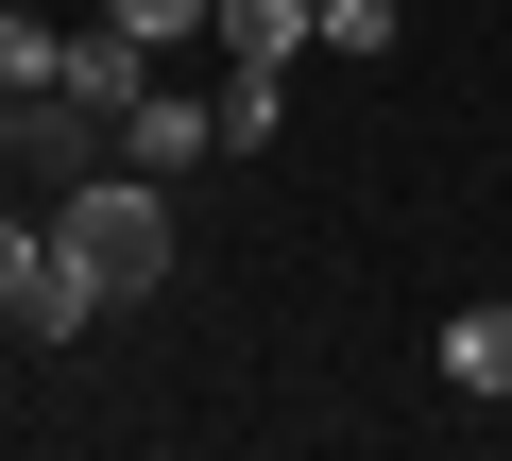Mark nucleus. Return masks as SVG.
Here are the masks:
<instances>
[{
  "label": "nucleus",
  "instance_id": "obj_2",
  "mask_svg": "<svg viewBox=\"0 0 512 461\" xmlns=\"http://www.w3.org/2000/svg\"><path fill=\"white\" fill-rule=\"evenodd\" d=\"M120 154V120L52 69V86H0V171H35V188H69V171H103Z\"/></svg>",
  "mask_w": 512,
  "mask_h": 461
},
{
  "label": "nucleus",
  "instance_id": "obj_8",
  "mask_svg": "<svg viewBox=\"0 0 512 461\" xmlns=\"http://www.w3.org/2000/svg\"><path fill=\"white\" fill-rule=\"evenodd\" d=\"M52 69H69V35H52V18H0V86H52Z\"/></svg>",
  "mask_w": 512,
  "mask_h": 461
},
{
  "label": "nucleus",
  "instance_id": "obj_6",
  "mask_svg": "<svg viewBox=\"0 0 512 461\" xmlns=\"http://www.w3.org/2000/svg\"><path fill=\"white\" fill-rule=\"evenodd\" d=\"M308 52H359V69H376V52H393V0H308Z\"/></svg>",
  "mask_w": 512,
  "mask_h": 461
},
{
  "label": "nucleus",
  "instance_id": "obj_1",
  "mask_svg": "<svg viewBox=\"0 0 512 461\" xmlns=\"http://www.w3.org/2000/svg\"><path fill=\"white\" fill-rule=\"evenodd\" d=\"M52 257H69L103 308L171 291V188H154V171H120V154H103V171H69V188H52Z\"/></svg>",
  "mask_w": 512,
  "mask_h": 461
},
{
  "label": "nucleus",
  "instance_id": "obj_3",
  "mask_svg": "<svg viewBox=\"0 0 512 461\" xmlns=\"http://www.w3.org/2000/svg\"><path fill=\"white\" fill-rule=\"evenodd\" d=\"M188 154H222V103H188V86H137V103H120V171H154V188H171Z\"/></svg>",
  "mask_w": 512,
  "mask_h": 461
},
{
  "label": "nucleus",
  "instance_id": "obj_5",
  "mask_svg": "<svg viewBox=\"0 0 512 461\" xmlns=\"http://www.w3.org/2000/svg\"><path fill=\"white\" fill-rule=\"evenodd\" d=\"M444 376H461V393H512V308H461V325H444Z\"/></svg>",
  "mask_w": 512,
  "mask_h": 461
},
{
  "label": "nucleus",
  "instance_id": "obj_9",
  "mask_svg": "<svg viewBox=\"0 0 512 461\" xmlns=\"http://www.w3.org/2000/svg\"><path fill=\"white\" fill-rule=\"evenodd\" d=\"M103 18H120L137 52H171V35H205V0H103Z\"/></svg>",
  "mask_w": 512,
  "mask_h": 461
},
{
  "label": "nucleus",
  "instance_id": "obj_7",
  "mask_svg": "<svg viewBox=\"0 0 512 461\" xmlns=\"http://www.w3.org/2000/svg\"><path fill=\"white\" fill-rule=\"evenodd\" d=\"M35 274H52V240H35V222H18V205H0V325H18V308H35Z\"/></svg>",
  "mask_w": 512,
  "mask_h": 461
},
{
  "label": "nucleus",
  "instance_id": "obj_4",
  "mask_svg": "<svg viewBox=\"0 0 512 461\" xmlns=\"http://www.w3.org/2000/svg\"><path fill=\"white\" fill-rule=\"evenodd\" d=\"M69 86H86V103H103V120H120V103H137V86H154V52H137V35H120V18H86V35H69Z\"/></svg>",
  "mask_w": 512,
  "mask_h": 461
}]
</instances>
